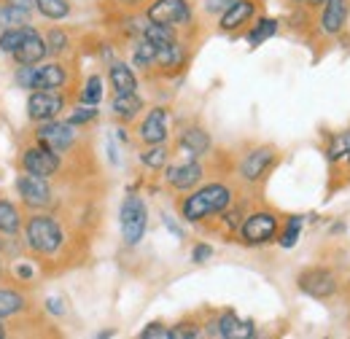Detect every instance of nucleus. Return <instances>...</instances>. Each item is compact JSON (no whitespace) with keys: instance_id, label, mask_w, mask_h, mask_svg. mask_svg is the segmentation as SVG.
<instances>
[{"instance_id":"3","label":"nucleus","mask_w":350,"mask_h":339,"mask_svg":"<svg viewBox=\"0 0 350 339\" xmlns=\"http://www.w3.org/2000/svg\"><path fill=\"white\" fill-rule=\"evenodd\" d=\"M122 237L127 245H137L146 234V226H148V211H146V202L140 197L130 194L124 202H122Z\"/></svg>"},{"instance_id":"45","label":"nucleus","mask_w":350,"mask_h":339,"mask_svg":"<svg viewBox=\"0 0 350 339\" xmlns=\"http://www.w3.org/2000/svg\"><path fill=\"white\" fill-rule=\"evenodd\" d=\"M3 337H5V331H3V326H0V339H3Z\"/></svg>"},{"instance_id":"37","label":"nucleus","mask_w":350,"mask_h":339,"mask_svg":"<svg viewBox=\"0 0 350 339\" xmlns=\"http://www.w3.org/2000/svg\"><path fill=\"white\" fill-rule=\"evenodd\" d=\"M97 119V108L94 105H89V108H79V111H73L70 113V124H89V122H94Z\"/></svg>"},{"instance_id":"23","label":"nucleus","mask_w":350,"mask_h":339,"mask_svg":"<svg viewBox=\"0 0 350 339\" xmlns=\"http://www.w3.org/2000/svg\"><path fill=\"white\" fill-rule=\"evenodd\" d=\"M111 86L116 89V94H130L137 89V79H135V73H132L127 65H122V62H116L113 68H111Z\"/></svg>"},{"instance_id":"30","label":"nucleus","mask_w":350,"mask_h":339,"mask_svg":"<svg viewBox=\"0 0 350 339\" xmlns=\"http://www.w3.org/2000/svg\"><path fill=\"white\" fill-rule=\"evenodd\" d=\"M27 30L30 27H14V30H3V36H0V49L5 51V54H14L22 41L27 38Z\"/></svg>"},{"instance_id":"7","label":"nucleus","mask_w":350,"mask_h":339,"mask_svg":"<svg viewBox=\"0 0 350 339\" xmlns=\"http://www.w3.org/2000/svg\"><path fill=\"white\" fill-rule=\"evenodd\" d=\"M65 108V97L54 89H36V94H30L27 100V116L33 122H51L57 113H62Z\"/></svg>"},{"instance_id":"27","label":"nucleus","mask_w":350,"mask_h":339,"mask_svg":"<svg viewBox=\"0 0 350 339\" xmlns=\"http://www.w3.org/2000/svg\"><path fill=\"white\" fill-rule=\"evenodd\" d=\"M22 307H25V299L19 297L16 291L0 288V318H11V315L22 312Z\"/></svg>"},{"instance_id":"6","label":"nucleus","mask_w":350,"mask_h":339,"mask_svg":"<svg viewBox=\"0 0 350 339\" xmlns=\"http://www.w3.org/2000/svg\"><path fill=\"white\" fill-rule=\"evenodd\" d=\"M146 16H148V22H154V25H167V27H173V25H183V22L191 19V5H189L186 0H154V3L148 5Z\"/></svg>"},{"instance_id":"25","label":"nucleus","mask_w":350,"mask_h":339,"mask_svg":"<svg viewBox=\"0 0 350 339\" xmlns=\"http://www.w3.org/2000/svg\"><path fill=\"white\" fill-rule=\"evenodd\" d=\"M19 226H22L19 211H16L8 200H0V232L14 234V232H19Z\"/></svg>"},{"instance_id":"34","label":"nucleus","mask_w":350,"mask_h":339,"mask_svg":"<svg viewBox=\"0 0 350 339\" xmlns=\"http://www.w3.org/2000/svg\"><path fill=\"white\" fill-rule=\"evenodd\" d=\"M81 100H84L87 105H97V103L103 100V79H100V76H89L87 86H84V92H81Z\"/></svg>"},{"instance_id":"41","label":"nucleus","mask_w":350,"mask_h":339,"mask_svg":"<svg viewBox=\"0 0 350 339\" xmlns=\"http://www.w3.org/2000/svg\"><path fill=\"white\" fill-rule=\"evenodd\" d=\"M5 3H11V5H19V8H36V0H5Z\"/></svg>"},{"instance_id":"15","label":"nucleus","mask_w":350,"mask_h":339,"mask_svg":"<svg viewBox=\"0 0 350 339\" xmlns=\"http://www.w3.org/2000/svg\"><path fill=\"white\" fill-rule=\"evenodd\" d=\"M140 140L146 146H157L167 140V111L165 108H154L146 113L143 124H140Z\"/></svg>"},{"instance_id":"24","label":"nucleus","mask_w":350,"mask_h":339,"mask_svg":"<svg viewBox=\"0 0 350 339\" xmlns=\"http://www.w3.org/2000/svg\"><path fill=\"white\" fill-rule=\"evenodd\" d=\"M167 148H165V143H157V146H148L143 154H140V165L148 170H162L167 165Z\"/></svg>"},{"instance_id":"44","label":"nucleus","mask_w":350,"mask_h":339,"mask_svg":"<svg viewBox=\"0 0 350 339\" xmlns=\"http://www.w3.org/2000/svg\"><path fill=\"white\" fill-rule=\"evenodd\" d=\"M345 162H348V167H350V151L345 154Z\"/></svg>"},{"instance_id":"32","label":"nucleus","mask_w":350,"mask_h":339,"mask_svg":"<svg viewBox=\"0 0 350 339\" xmlns=\"http://www.w3.org/2000/svg\"><path fill=\"white\" fill-rule=\"evenodd\" d=\"M143 38H148L151 43H167V41H175V33L173 27H167V25H154V22H148V27L143 30Z\"/></svg>"},{"instance_id":"36","label":"nucleus","mask_w":350,"mask_h":339,"mask_svg":"<svg viewBox=\"0 0 350 339\" xmlns=\"http://www.w3.org/2000/svg\"><path fill=\"white\" fill-rule=\"evenodd\" d=\"M200 337L197 323H178L175 329H170V339H194Z\"/></svg>"},{"instance_id":"38","label":"nucleus","mask_w":350,"mask_h":339,"mask_svg":"<svg viewBox=\"0 0 350 339\" xmlns=\"http://www.w3.org/2000/svg\"><path fill=\"white\" fill-rule=\"evenodd\" d=\"M140 339H170V329L162 326V323H148L140 331Z\"/></svg>"},{"instance_id":"22","label":"nucleus","mask_w":350,"mask_h":339,"mask_svg":"<svg viewBox=\"0 0 350 339\" xmlns=\"http://www.w3.org/2000/svg\"><path fill=\"white\" fill-rule=\"evenodd\" d=\"M30 22V8H19V5H0V30H14V27H25Z\"/></svg>"},{"instance_id":"31","label":"nucleus","mask_w":350,"mask_h":339,"mask_svg":"<svg viewBox=\"0 0 350 339\" xmlns=\"http://www.w3.org/2000/svg\"><path fill=\"white\" fill-rule=\"evenodd\" d=\"M348 151H350V129L348 132H342V135H334V140H332V146H329L326 157H329V162L334 165V162L345 159V154H348Z\"/></svg>"},{"instance_id":"26","label":"nucleus","mask_w":350,"mask_h":339,"mask_svg":"<svg viewBox=\"0 0 350 339\" xmlns=\"http://www.w3.org/2000/svg\"><path fill=\"white\" fill-rule=\"evenodd\" d=\"M36 8L46 19H65L70 14V0H36Z\"/></svg>"},{"instance_id":"33","label":"nucleus","mask_w":350,"mask_h":339,"mask_svg":"<svg viewBox=\"0 0 350 339\" xmlns=\"http://www.w3.org/2000/svg\"><path fill=\"white\" fill-rule=\"evenodd\" d=\"M299 234H302V218H299V215H294V218H288L286 232L280 234V245H283V248H294V245H297V240H299Z\"/></svg>"},{"instance_id":"29","label":"nucleus","mask_w":350,"mask_h":339,"mask_svg":"<svg viewBox=\"0 0 350 339\" xmlns=\"http://www.w3.org/2000/svg\"><path fill=\"white\" fill-rule=\"evenodd\" d=\"M135 65L137 68L157 65V43H151L148 38H140L137 49H135Z\"/></svg>"},{"instance_id":"28","label":"nucleus","mask_w":350,"mask_h":339,"mask_svg":"<svg viewBox=\"0 0 350 339\" xmlns=\"http://www.w3.org/2000/svg\"><path fill=\"white\" fill-rule=\"evenodd\" d=\"M275 33H278V22H275V19H259L256 27L248 33V43H251V46H259V43H264L267 38H272Z\"/></svg>"},{"instance_id":"11","label":"nucleus","mask_w":350,"mask_h":339,"mask_svg":"<svg viewBox=\"0 0 350 339\" xmlns=\"http://www.w3.org/2000/svg\"><path fill=\"white\" fill-rule=\"evenodd\" d=\"M16 191L25 200V205H30V208H46V205H51V189H49L46 178H41V175L25 172L16 180Z\"/></svg>"},{"instance_id":"5","label":"nucleus","mask_w":350,"mask_h":339,"mask_svg":"<svg viewBox=\"0 0 350 339\" xmlns=\"http://www.w3.org/2000/svg\"><path fill=\"white\" fill-rule=\"evenodd\" d=\"M275 234H278V218L272 213H254L240 226V237L245 245H264Z\"/></svg>"},{"instance_id":"2","label":"nucleus","mask_w":350,"mask_h":339,"mask_svg":"<svg viewBox=\"0 0 350 339\" xmlns=\"http://www.w3.org/2000/svg\"><path fill=\"white\" fill-rule=\"evenodd\" d=\"M25 234H27L30 248L38 251V254L49 256L62 245V229H59V223L51 215H36V218H30Z\"/></svg>"},{"instance_id":"9","label":"nucleus","mask_w":350,"mask_h":339,"mask_svg":"<svg viewBox=\"0 0 350 339\" xmlns=\"http://www.w3.org/2000/svg\"><path fill=\"white\" fill-rule=\"evenodd\" d=\"M299 288L312 299H329L337 294V277L323 267H312L299 275Z\"/></svg>"},{"instance_id":"20","label":"nucleus","mask_w":350,"mask_h":339,"mask_svg":"<svg viewBox=\"0 0 350 339\" xmlns=\"http://www.w3.org/2000/svg\"><path fill=\"white\" fill-rule=\"evenodd\" d=\"M183 59H186V54H183V46L178 41H167L157 46V65L162 70H178L183 65Z\"/></svg>"},{"instance_id":"21","label":"nucleus","mask_w":350,"mask_h":339,"mask_svg":"<svg viewBox=\"0 0 350 339\" xmlns=\"http://www.w3.org/2000/svg\"><path fill=\"white\" fill-rule=\"evenodd\" d=\"M111 108H113V113H116L119 119L130 122V119H135V116L143 111V100H140L135 92H130V94H116L113 103H111Z\"/></svg>"},{"instance_id":"17","label":"nucleus","mask_w":350,"mask_h":339,"mask_svg":"<svg viewBox=\"0 0 350 339\" xmlns=\"http://www.w3.org/2000/svg\"><path fill=\"white\" fill-rule=\"evenodd\" d=\"M46 54H49L46 41L36 33V30H27V38H25L22 46L14 51V57H16L19 65H38Z\"/></svg>"},{"instance_id":"40","label":"nucleus","mask_w":350,"mask_h":339,"mask_svg":"<svg viewBox=\"0 0 350 339\" xmlns=\"http://www.w3.org/2000/svg\"><path fill=\"white\" fill-rule=\"evenodd\" d=\"M211 256H213V248H211V245H197L191 258H194V264H202V261H208Z\"/></svg>"},{"instance_id":"12","label":"nucleus","mask_w":350,"mask_h":339,"mask_svg":"<svg viewBox=\"0 0 350 339\" xmlns=\"http://www.w3.org/2000/svg\"><path fill=\"white\" fill-rule=\"evenodd\" d=\"M22 167L25 172H33V175H41V178H49L59 170V154L57 151H49V148H30L22 154Z\"/></svg>"},{"instance_id":"8","label":"nucleus","mask_w":350,"mask_h":339,"mask_svg":"<svg viewBox=\"0 0 350 339\" xmlns=\"http://www.w3.org/2000/svg\"><path fill=\"white\" fill-rule=\"evenodd\" d=\"M38 143L49 151L62 154L76 143V124H70V122H46L44 127L38 129Z\"/></svg>"},{"instance_id":"14","label":"nucleus","mask_w":350,"mask_h":339,"mask_svg":"<svg viewBox=\"0 0 350 339\" xmlns=\"http://www.w3.org/2000/svg\"><path fill=\"white\" fill-rule=\"evenodd\" d=\"M213 329V334L216 337H224V339H251L256 337V329H254V323L251 321H240L234 312H224L219 321L211 326Z\"/></svg>"},{"instance_id":"18","label":"nucleus","mask_w":350,"mask_h":339,"mask_svg":"<svg viewBox=\"0 0 350 339\" xmlns=\"http://www.w3.org/2000/svg\"><path fill=\"white\" fill-rule=\"evenodd\" d=\"M254 11H256V3L254 0H234L224 14H221V30H237V27H243L251 16H254Z\"/></svg>"},{"instance_id":"19","label":"nucleus","mask_w":350,"mask_h":339,"mask_svg":"<svg viewBox=\"0 0 350 339\" xmlns=\"http://www.w3.org/2000/svg\"><path fill=\"white\" fill-rule=\"evenodd\" d=\"M178 146L189 154V159H197V157H202V154L211 151V135L200 127H189L183 135H180Z\"/></svg>"},{"instance_id":"43","label":"nucleus","mask_w":350,"mask_h":339,"mask_svg":"<svg viewBox=\"0 0 350 339\" xmlns=\"http://www.w3.org/2000/svg\"><path fill=\"white\" fill-rule=\"evenodd\" d=\"M288 3H294V5H299V3H307V0H288Z\"/></svg>"},{"instance_id":"10","label":"nucleus","mask_w":350,"mask_h":339,"mask_svg":"<svg viewBox=\"0 0 350 339\" xmlns=\"http://www.w3.org/2000/svg\"><path fill=\"white\" fill-rule=\"evenodd\" d=\"M350 16V0H326L321 5V36L326 38H337L345 25H348Z\"/></svg>"},{"instance_id":"16","label":"nucleus","mask_w":350,"mask_h":339,"mask_svg":"<svg viewBox=\"0 0 350 339\" xmlns=\"http://www.w3.org/2000/svg\"><path fill=\"white\" fill-rule=\"evenodd\" d=\"M165 180H167L173 189H178V191H189V189H194V186L202 180V167H200L194 159H189V162H183V165L167 167Z\"/></svg>"},{"instance_id":"42","label":"nucleus","mask_w":350,"mask_h":339,"mask_svg":"<svg viewBox=\"0 0 350 339\" xmlns=\"http://www.w3.org/2000/svg\"><path fill=\"white\" fill-rule=\"evenodd\" d=\"M323 3H326V0H307V5H315V8H318V5H323Z\"/></svg>"},{"instance_id":"39","label":"nucleus","mask_w":350,"mask_h":339,"mask_svg":"<svg viewBox=\"0 0 350 339\" xmlns=\"http://www.w3.org/2000/svg\"><path fill=\"white\" fill-rule=\"evenodd\" d=\"M234 0H205V11L208 14H224Z\"/></svg>"},{"instance_id":"13","label":"nucleus","mask_w":350,"mask_h":339,"mask_svg":"<svg viewBox=\"0 0 350 339\" xmlns=\"http://www.w3.org/2000/svg\"><path fill=\"white\" fill-rule=\"evenodd\" d=\"M275 148H269V146H262V148H254L245 159H243V165H240V172H243V178L245 180H262L264 172L272 167V162H275Z\"/></svg>"},{"instance_id":"35","label":"nucleus","mask_w":350,"mask_h":339,"mask_svg":"<svg viewBox=\"0 0 350 339\" xmlns=\"http://www.w3.org/2000/svg\"><path fill=\"white\" fill-rule=\"evenodd\" d=\"M46 49H49L51 54H62V51L68 49V36H65L62 30H51L49 38H46Z\"/></svg>"},{"instance_id":"4","label":"nucleus","mask_w":350,"mask_h":339,"mask_svg":"<svg viewBox=\"0 0 350 339\" xmlns=\"http://www.w3.org/2000/svg\"><path fill=\"white\" fill-rule=\"evenodd\" d=\"M68 81V73L62 65L51 62L44 68H36V65H22V70L16 73V84L25 86V89H59V86Z\"/></svg>"},{"instance_id":"1","label":"nucleus","mask_w":350,"mask_h":339,"mask_svg":"<svg viewBox=\"0 0 350 339\" xmlns=\"http://www.w3.org/2000/svg\"><path fill=\"white\" fill-rule=\"evenodd\" d=\"M232 202V191L224 186V183H211V186H202L200 191H194L186 202H183V218L186 221H202L208 215H216V213L226 211Z\"/></svg>"}]
</instances>
